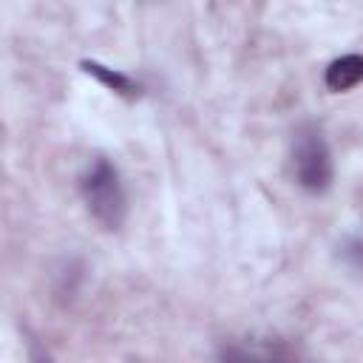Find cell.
Segmentation results:
<instances>
[{
  "label": "cell",
  "mask_w": 363,
  "mask_h": 363,
  "mask_svg": "<svg viewBox=\"0 0 363 363\" xmlns=\"http://www.w3.org/2000/svg\"><path fill=\"white\" fill-rule=\"evenodd\" d=\"M323 82L332 94H343V91H352L354 85H360L363 82V54H343V57L332 60L323 74Z\"/></svg>",
  "instance_id": "cell-3"
},
{
  "label": "cell",
  "mask_w": 363,
  "mask_h": 363,
  "mask_svg": "<svg viewBox=\"0 0 363 363\" xmlns=\"http://www.w3.org/2000/svg\"><path fill=\"white\" fill-rule=\"evenodd\" d=\"M79 190L85 199L88 213L94 216V221H99L105 230H119L128 218V196L119 179V170L108 162V159H94L88 164V170L79 179Z\"/></svg>",
  "instance_id": "cell-1"
},
{
  "label": "cell",
  "mask_w": 363,
  "mask_h": 363,
  "mask_svg": "<svg viewBox=\"0 0 363 363\" xmlns=\"http://www.w3.org/2000/svg\"><path fill=\"white\" fill-rule=\"evenodd\" d=\"M292 173L306 193H326L335 179L332 150L315 125H301L292 142Z\"/></svg>",
  "instance_id": "cell-2"
},
{
  "label": "cell",
  "mask_w": 363,
  "mask_h": 363,
  "mask_svg": "<svg viewBox=\"0 0 363 363\" xmlns=\"http://www.w3.org/2000/svg\"><path fill=\"white\" fill-rule=\"evenodd\" d=\"M79 68L88 77H94L99 85H105L108 91H113L116 96H122V99H139V94H142V88H139L136 79H130L128 74H122L116 68H108V65H102L96 60H79Z\"/></svg>",
  "instance_id": "cell-4"
},
{
  "label": "cell",
  "mask_w": 363,
  "mask_h": 363,
  "mask_svg": "<svg viewBox=\"0 0 363 363\" xmlns=\"http://www.w3.org/2000/svg\"><path fill=\"white\" fill-rule=\"evenodd\" d=\"M28 360L31 363H54V357L48 354V349L40 346L37 340H28Z\"/></svg>",
  "instance_id": "cell-6"
},
{
  "label": "cell",
  "mask_w": 363,
  "mask_h": 363,
  "mask_svg": "<svg viewBox=\"0 0 363 363\" xmlns=\"http://www.w3.org/2000/svg\"><path fill=\"white\" fill-rule=\"evenodd\" d=\"M343 255H354V258H357V267H363V244H360V241H352V244L343 250Z\"/></svg>",
  "instance_id": "cell-7"
},
{
  "label": "cell",
  "mask_w": 363,
  "mask_h": 363,
  "mask_svg": "<svg viewBox=\"0 0 363 363\" xmlns=\"http://www.w3.org/2000/svg\"><path fill=\"white\" fill-rule=\"evenodd\" d=\"M221 363H289V360H275V357L261 354V352H247V349L230 346L221 352Z\"/></svg>",
  "instance_id": "cell-5"
}]
</instances>
